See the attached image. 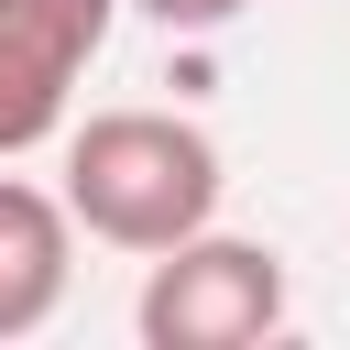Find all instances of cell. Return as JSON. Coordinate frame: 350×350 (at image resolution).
<instances>
[{
  "label": "cell",
  "mask_w": 350,
  "mask_h": 350,
  "mask_svg": "<svg viewBox=\"0 0 350 350\" xmlns=\"http://www.w3.org/2000/svg\"><path fill=\"white\" fill-rule=\"evenodd\" d=\"M77 284V208L33 175H0V339H33Z\"/></svg>",
  "instance_id": "cell-4"
},
{
  "label": "cell",
  "mask_w": 350,
  "mask_h": 350,
  "mask_svg": "<svg viewBox=\"0 0 350 350\" xmlns=\"http://www.w3.org/2000/svg\"><path fill=\"white\" fill-rule=\"evenodd\" d=\"M120 0H0V164L44 153L77 109V77L98 66Z\"/></svg>",
  "instance_id": "cell-3"
},
{
  "label": "cell",
  "mask_w": 350,
  "mask_h": 350,
  "mask_svg": "<svg viewBox=\"0 0 350 350\" xmlns=\"http://www.w3.org/2000/svg\"><path fill=\"white\" fill-rule=\"evenodd\" d=\"M284 306H295L284 295V252L273 241H230L208 219L197 241L153 252L131 328H142V350H252V339L284 328Z\"/></svg>",
  "instance_id": "cell-2"
},
{
  "label": "cell",
  "mask_w": 350,
  "mask_h": 350,
  "mask_svg": "<svg viewBox=\"0 0 350 350\" xmlns=\"http://www.w3.org/2000/svg\"><path fill=\"white\" fill-rule=\"evenodd\" d=\"M219 186H230L219 142L197 120H175V109H88V120H66V208L109 252L153 262V252L197 241L219 219Z\"/></svg>",
  "instance_id": "cell-1"
},
{
  "label": "cell",
  "mask_w": 350,
  "mask_h": 350,
  "mask_svg": "<svg viewBox=\"0 0 350 350\" xmlns=\"http://www.w3.org/2000/svg\"><path fill=\"white\" fill-rule=\"evenodd\" d=\"M120 11H142V22H164V33H219V22H241L252 0H120Z\"/></svg>",
  "instance_id": "cell-5"
}]
</instances>
